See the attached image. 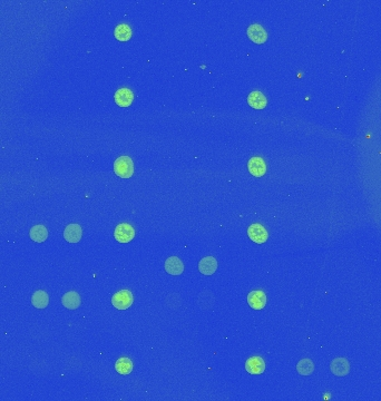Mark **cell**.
Masks as SVG:
<instances>
[{"instance_id":"obj_9","label":"cell","mask_w":381,"mask_h":401,"mask_svg":"<svg viewBox=\"0 0 381 401\" xmlns=\"http://www.w3.org/2000/svg\"><path fill=\"white\" fill-rule=\"evenodd\" d=\"M114 100H115V103L120 106V107H128L133 103V100H134V94L129 88H120L117 90L114 95Z\"/></svg>"},{"instance_id":"obj_6","label":"cell","mask_w":381,"mask_h":401,"mask_svg":"<svg viewBox=\"0 0 381 401\" xmlns=\"http://www.w3.org/2000/svg\"><path fill=\"white\" fill-rule=\"evenodd\" d=\"M249 172L255 178H261L266 173V164L262 157L254 156L247 163Z\"/></svg>"},{"instance_id":"obj_11","label":"cell","mask_w":381,"mask_h":401,"mask_svg":"<svg viewBox=\"0 0 381 401\" xmlns=\"http://www.w3.org/2000/svg\"><path fill=\"white\" fill-rule=\"evenodd\" d=\"M165 271L171 275H180L183 273L184 264L178 257H171L165 261Z\"/></svg>"},{"instance_id":"obj_13","label":"cell","mask_w":381,"mask_h":401,"mask_svg":"<svg viewBox=\"0 0 381 401\" xmlns=\"http://www.w3.org/2000/svg\"><path fill=\"white\" fill-rule=\"evenodd\" d=\"M61 303L65 308H67L69 310H75L80 308L81 300L80 294H78L76 291H69V292L62 296Z\"/></svg>"},{"instance_id":"obj_19","label":"cell","mask_w":381,"mask_h":401,"mask_svg":"<svg viewBox=\"0 0 381 401\" xmlns=\"http://www.w3.org/2000/svg\"><path fill=\"white\" fill-rule=\"evenodd\" d=\"M115 369H116V371L120 373V375H123V376L129 375V373H131L132 370H133L132 360L129 359V358H126V357L120 358V359L117 360L116 363H115Z\"/></svg>"},{"instance_id":"obj_14","label":"cell","mask_w":381,"mask_h":401,"mask_svg":"<svg viewBox=\"0 0 381 401\" xmlns=\"http://www.w3.org/2000/svg\"><path fill=\"white\" fill-rule=\"evenodd\" d=\"M81 227L78 224H69L64 231V239L69 243H77L81 239Z\"/></svg>"},{"instance_id":"obj_17","label":"cell","mask_w":381,"mask_h":401,"mask_svg":"<svg viewBox=\"0 0 381 401\" xmlns=\"http://www.w3.org/2000/svg\"><path fill=\"white\" fill-rule=\"evenodd\" d=\"M29 237L35 242L42 243L48 238V230L44 225H35L30 229Z\"/></svg>"},{"instance_id":"obj_10","label":"cell","mask_w":381,"mask_h":401,"mask_svg":"<svg viewBox=\"0 0 381 401\" xmlns=\"http://www.w3.org/2000/svg\"><path fill=\"white\" fill-rule=\"evenodd\" d=\"M330 370L333 375L338 377H344L350 371V365H349L348 360L344 359V358H337L331 362Z\"/></svg>"},{"instance_id":"obj_12","label":"cell","mask_w":381,"mask_h":401,"mask_svg":"<svg viewBox=\"0 0 381 401\" xmlns=\"http://www.w3.org/2000/svg\"><path fill=\"white\" fill-rule=\"evenodd\" d=\"M200 272L204 275H212L218 270V261L213 257L203 258L199 263Z\"/></svg>"},{"instance_id":"obj_1","label":"cell","mask_w":381,"mask_h":401,"mask_svg":"<svg viewBox=\"0 0 381 401\" xmlns=\"http://www.w3.org/2000/svg\"><path fill=\"white\" fill-rule=\"evenodd\" d=\"M114 172L121 179L132 178L134 173V164L129 156H120L114 163Z\"/></svg>"},{"instance_id":"obj_5","label":"cell","mask_w":381,"mask_h":401,"mask_svg":"<svg viewBox=\"0 0 381 401\" xmlns=\"http://www.w3.org/2000/svg\"><path fill=\"white\" fill-rule=\"evenodd\" d=\"M247 36L255 44H263L268 39V34L265 29L259 23H253L247 28Z\"/></svg>"},{"instance_id":"obj_2","label":"cell","mask_w":381,"mask_h":401,"mask_svg":"<svg viewBox=\"0 0 381 401\" xmlns=\"http://www.w3.org/2000/svg\"><path fill=\"white\" fill-rule=\"evenodd\" d=\"M134 298L129 290H121L116 292L112 298V304L117 310H126L133 304Z\"/></svg>"},{"instance_id":"obj_18","label":"cell","mask_w":381,"mask_h":401,"mask_svg":"<svg viewBox=\"0 0 381 401\" xmlns=\"http://www.w3.org/2000/svg\"><path fill=\"white\" fill-rule=\"evenodd\" d=\"M114 36L120 41H127L132 38V28L126 23H120L114 30Z\"/></svg>"},{"instance_id":"obj_15","label":"cell","mask_w":381,"mask_h":401,"mask_svg":"<svg viewBox=\"0 0 381 401\" xmlns=\"http://www.w3.org/2000/svg\"><path fill=\"white\" fill-rule=\"evenodd\" d=\"M247 103L252 108L263 109L265 108L268 100H266L264 94H262L261 92H252L247 97Z\"/></svg>"},{"instance_id":"obj_7","label":"cell","mask_w":381,"mask_h":401,"mask_svg":"<svg viewBox=\"0 0 381 401\" xmlns=\"http://www.w3.org/2000/svg\"><path fill=\"white\" fill-rule=\"evenodd\" d=\"M247 303L254 310H262L266 304V296L261 290L252 291L247 296Z\"/></svg>"},{"instance_id":"obj_20","label":"cell","mask_w":381,"mask_h":401,"mask_svg":"<svg viewBox=\"0 0 381 401\" xmlns=\"http://www.w3.org/2000/svg\"><path fill=\"white\" fill-rule=\"evenodd\" d=\"M297 370L300 373L301 376H309L311 375L314 370V365L311 360L309 359H303L301 360L297 365Z\"/></svg>"},{"instance_id":"obj_3","label":"cell","mask_w":381,"mask_h":401,"mask_svg":"<svg viewBox=\"0 0 381 401\" xmlns=\"http://www.w3.org/2000/svg\"><path fill=\"white\" fill-rule=\"evenodd\" d=\"M114 237L115 240L120 243H128L131 242L135 237V230L131 224L120 223L116 226L114 231Z\"/></svg>"},{"instance_id":"obj_8","label":"cell","mask_w":381,"mask_h":401,"mask_svg":"<svg viewBox=\"0 0 381 401\" xmlns=\"http://www.w3.org/2000/svg\"><path fill=\"white\" fill-rule=\"evenodd\" d=\"M245 370L250 375H262L265 370V362L261 357H252L246 360Z\"/></svg>"},{"instance_id":"obj_4","label":"cell","mask_w":381,"mask_h":401,"mask_svg":"<svg viewBox=\"0 0 381 401\" xmlns=\"http://www.w3.org/2000/svg\"><path fill=\"white\" fill-rule=\"evenodd\" d=\"M247 235H249V238L252 240L253 242L258 243V244H263V243H265L268 241L269 238L268 231L265 230V227L258 223L252 224V225L247 229Z\"/></svg>"},{"instance_id":"obj_16","label":"cell","mask_w":381,"mask_h":401,"mask_svg":"<svg viewBox=\"0 0 381 401\" xmlns=\"http://www.w3.org/2000/svg\"><path fill=\"white\" fill-rule=\"evenodd\" d=\"M31 303L37 309H45L49 303V297L45 291L38 290L31 297Z\"/></svg>"}]
</instances>
